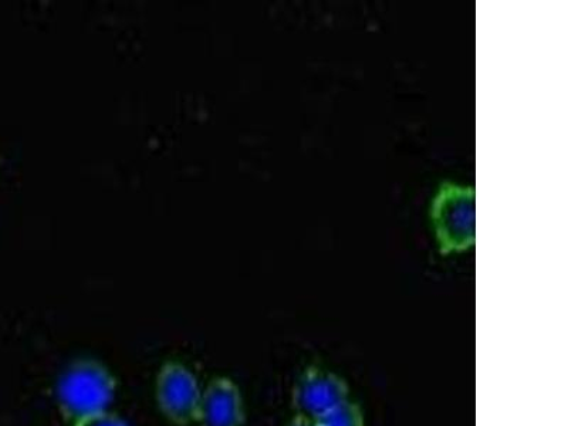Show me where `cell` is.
Listing matches in <instances>:
<instances>
[{"label": "cell", "mask_w": 568, "mask_h": 426, "mask_svg": "<svg viewBox=\"0 0 568 426\" xmlns=\"http://www.w3.org/2000/svg\"><path fill=\"white\" fill-rule=\"evenodd\" d=\"M115 397L113 375L95 362L70 365L59 379L58 403L63 417L71 423L109 413Z\"/></svg>", "instance_id": "obj_1"}, {"label": "cell", "mask_w": 568, "mask_h": 426, "mask_svg": "<svg viewBox=\"0 0 568 426\" xmlns=\"http://www.w3.org/2000/svg\"><path fill=\"white\" fill-rule=\"evenodd\" d=\"M348 400L346 383L324 369H308L298 379L293 393V408L297 418L313 424L322 423Z\"/></svg>", "instance_id": "obj_2"}, {"label": "cell", "mask_w": 568, "mask_h": 426, "mask_svg": "<svg viewBox=\"0 0 568 426\" xmlns=\"http://www.w3.org/2000/svg\"><path fill=\"white\" fill-rule=\"evenodd\" d=\"M156 400L162 414L176 425L196 420L201 403V388L194 374L184 365L165 364L156 378Z\"/></svg>", "instance_id": "obj_3"}, {"label": "cell", "mask_w": 568, "mask_h": 426, "mask_svg": "<svg viewBox=\"0 0 568 426\" xmlns=\"http://www.w3.org/2000/svg\"><path fill=\"white\" fill-rule=\"evenodd\" d=\"M245 419L240 388L227 378H216L201 395L196 420L201 426H242Z\"/></svg>", "instance_id": "obj_4"}, {"label": "cell", "mask_w": 568, "mask_h": 426, "mask_svg": "<svg viewBox=\"0 0 568 426\" xmlns=\"http://www.w3.org/2000/svg\"><path fill=\"white\" fill-rule=\"evenodd\" d=\"M318 426H364V418L362 410L357 407V405L353 404L352 400H348L347 404H344L342 408H338L336 413L328 415V417L322 423L317 424Z\"/></svg>", "instance_id": "obj_5"}, {"label": "cell", "mask_w": 568, "mask_h": 426, "mask_svg": "<svg viewBox=\"0 0 568 426\" xmlns=\"http://www.w3.org/2000/svg\"><path fill=\"white\" fill-rule=\"evenodd\" d=\"M74 426H130L124 419L116 417L114 414L105 413L98 415V417L81 420Z\"/></svg>", "instance_id": "obj_6"}, {"label": "cell", "mask_w": 568, "mask_h": 426, "mask_svg": "<svg viewBox=\"0 0 568 426\" xmlns=\"http://www.w3.org/2000/svg\"><path fill=\"white\" fill-rule=\"evenodd\" d=\"M288 426H318L317 424L308 423V420H304L301 418H296L293 420V423Z\"/></svg>", "instance_id": "obj_7"}]
</instances>
